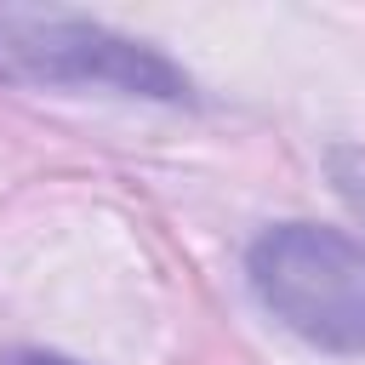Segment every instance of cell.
<instances>
[{
  "label": "cell",
  "instance_id": "cell-1",
  "mask_svg": "<svg viewBox=\"0 0 365 365\" xmlns=\"http://www.w3.org/2000/svg\"><path fill=\"white\" fill-rule=\"evenodd\" d=\"M245 279L291 336L331 354H365V245L359 240L319 222L262 228L245 251Z\"/></svg>",
  "mask_w": 365,
  "mask_h": 365
},
{
  "label": "cell",
  "instance_id": "cell-2",
  "mask_svg": "<svg viewBox=\"0 0 365 365\" xmlns=\"http://www.w3.org/2000/svg\"><path fill=\"white\" fill-rule=\"evenodd\" d=\"M0 80L51 86V91H114L188 103V74L143 40H125L91 17L68 11H17L0 6Z\"/></svg>",
  "mask_w": 365,
  "mask_h": 365
},
{
  "label": "cell",
  "instance_id": "cell-3",
  "mask_svg": "<svg viewBox=\"0 0 365 365\" xmlns=\"http://www.w3.org/2000/svg\"><path fill=\"white\" fill-rule=\"evenodd\" d=\"M325 165H331L336 194L365 217V148H331V154H325Z\"/></svg>",
  "mask_w": 365,
  "mask_h": 365
},
{
  "label": "cell",
  "instance_id": "cell-4",
  "mask_svg": "<svg viewBox=\"0 0 365 365\" xmlns=\"http://www.w3.org/2000/svg\"><path fill=\"white\" fill-rule=\"evenodd\" d=\"M0 365H74L63 354H40V348H17V354H0Z\"/></svg>",
  "mask_w": 365,
  "mask_h": 365
}]
</instances>
